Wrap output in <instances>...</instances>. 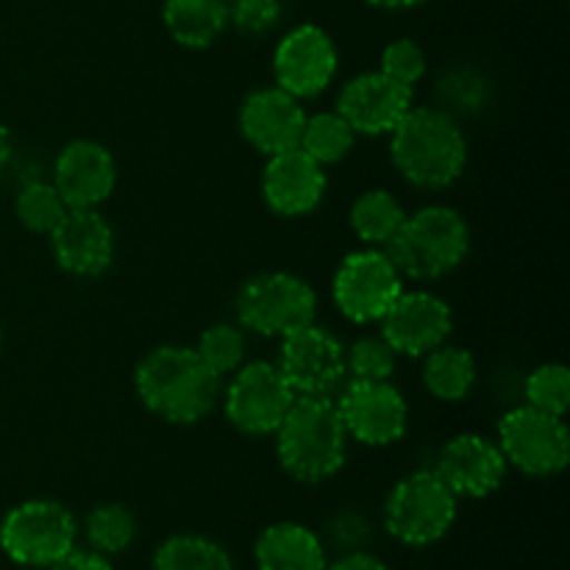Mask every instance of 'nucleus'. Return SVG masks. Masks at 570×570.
<instances>
[{"label": "nucleus", "mask_w": 570, "mask_h": 570, "mask_svg": "<svg viewBox=\"0 0 570 570\" xmlns=\"http://www.w3.org/2000/svg\"><path fill=\"white\" fill-rule=\"evenodd\" d=\"M134 384L145 410L176 426L204 421L220 395V376L184 345H161L150 351L137 365Z\"/></svg>", "instance_id": "nucleus-1"}, {"label": "nucleus", "mask_w": 570, "mask_h": 570, "mask_svg": "<svg viewBox=\"0 0 570 570\" xmlns=\"http://www.w3.org/2000/svg\"><path fill=\"white\" fill-rule=\"evenodd\" d=\"M273 434L278 462L298 482L317 484L343 471L348 434L328 395H298Z\"/></svg>", "instance_id": "nucleus-2"}, {"label": "nucleus", "mask_w": 570, "mask_h": 570, "mask_svg": "<svg viewBox=\"0 0 570 570\" xmlns=\"http://www.w3.org/2000/svg\"><path fill=\"white\" fill-rule=\"evenodd\" d=\"M390 156L401 176L421 189H445L462 176L468 142L460 122L440 109L412 106L393 128Z\"/></svg>", "instance_id": "nucleus-3"}, {"label": "nucleus", "mask_w": 570, "mask_h": 570, "mask_svg": "<svg viewBox=\"0 0 570 570\" xmlns=\"http://www.w3.org/2000/svg\"><path fill=\"white\" fill-rule=\"evenodd\" d=\"M401 276L440 278L456 271L471 250V232L465 217L451 206H423L406 215L399 232L382 245Z\"/></svg>", "instance_id": "nucleus-4"}, {"label": "nucleus", "mask_w": 570, "mask_h": 570, "mask_svg": "<svg viewBox=\"0 0 570 570\" xmlns=\"http://www.w3.org/2000/svg\"><path fill=\"white\" fill-rule=\"evenodd\" d=\"M78 523L65 504L31 499L0 521V549L14 566L53 568L76 549Z\"/></svg>", "instance_id": "nucleus-5"}, {"label": "nucleus", "mask_w": 570, "mask_h": 570, "mask_svg": "<svg viewBox=\"0 0 570 570\" xmlns=\"http://www.w3.org/2000/svg\"><path fill=\"white\" fill-rule=\"evenodd\" d=\"M456 521V495L438 471H415L401 479L384 501V529L399 543L423 549L451 532Z\"/></svg>", "instance_id": "nucleus-6"}, {"label": "nucleus", "mask_w": 570, "mask_h": 570, "mask_svg": "<svg viewBox=\"0 0 570 570\" xmlns=\"http://www.w3.org/2000/svg\"><path fill=\"white\" fill-rule=\"evenodd\" d=\"M315 289L295 273H262L237 295L239 326L262 337H287L315 323Z\"/></svg>", "instance_id": "nucleus-7"}, {"label": "nucleus", "mask_w": 570, "mask_h": 570, "mask_svg": "<svg viewBox=\"0 0 570 570\" xmlns=\"http://www.w3.org/2000/svg\"><path fill=\"white\" fill-rule=\"evenodd\" d=\"M499 449L507 465L518 468L527 476L549 479L568 468L570 432L562 417L527 404L501 417Z\"/></svg>", "instance_id": "nucleus-8"}, {"label": "nucleus", "mask_w": 570, "mask_h": 570, "mask_svg": "<svg viewBox=\"0 0 570 570\" xmlns=\"http://www.w3.org/2000/svg\"><path fill=\"white\" fill-rule=\"evenodd\" d=\"M401 278L384 250H356L334 273V304L351 323H376L404 293Z\"/></svg>", "instance_id": "nucleus-9"}, {"label": "nucleus", "mask_w": 570, "mask_h": 570, "mask_svg": "<svg viewBox=\"0 0 570 570\" xmlns=\"http://www.w3.org/2000/svg\"><path fill=\"white\" fill-rule=\"evenodd\" d=\"M298 399L284 373L273 362H250L237 367L226 390V417L237 432L265 438L282 426L284 415Z\"/></svg>", "instance_id": "nucleus-10"}, {"label": "nucleus", "mask_w": 570, "mask_h": 570, "mask_svg": "<svg viewBox=\"0 0 570 570\" xmlns=\"http://www.w3.org/2000/svg\"><path fill=\"white\" fill-rule=\"evenodd\" d=\"M334 404L343 417L345 434L360 440L362 445L382 449V445L399 443L406 434L410 410H406L404 395L390 382L351 379V384Z\"/></svg>", "instance_id": "nucleus-11"}, {"label": "nucleus", "mask_w": 570, "mask_h": 570, "mask_svg": "<svg viewBox=\"0 0 570 570\" xmlns=\"http://www.w3.org/2000/svg\"><path fill=\"white\" fill-rule=\"evenodd\" d=\"M278 371L295 395H332L345 379V348L332 332L309 323L282 337Z\"/></svg>", "instance_id": "nucleus-12"}, {"label": "nucleus", "mask_w": 570, "mask_h": 570, "mask_svg": "<svg viewBox=\"0 0 570 570\" xmlns=\"http://www.w3.org/2000/svg\"><path fill=\"white\" fill-rule=\"evenodd\" d=\"M337 72V48L317 26H298L278 42L273 56L276 83L293 98H315Z\"/></svg>", "instance_id": "nucleus-13"}, {"label": "nucleus", "mask_w": 570, "mask_h": 570, "mask_svg": "<svg viewBox=\"0 0 570 570\" xmlns=\"http://www.w3.org/2000/svg\"><path fill=\"white\" fill-rule=\"evenodd\" d=\"M412 109V87L379 72H362L351 78L337 98V115L354 128V134L382 137L390 134Z\"/></svg>", "instance_id": "nucleus-14"}, {"label": "nucleus", "mask_w": 570, "mask_h": 570, "mask_svg": "<svg viewBox=\"0 0 570 570\" xmlns=\"http://www.w3.org/2000/svg\"><path fill=\"white\" fill-rule=\"evenodd\" d=\"M382 337L395 354L423 356L449 340L454 317L449 304L432 293H401L382 321Z\"/></svg>", "instance_id": "nucleus-15"}, {"label": "nucleus", "mask_w": 570, "mask_h": 570, "mask_svg": "<svg viewBox=\"0 0 570 570\" xmlns=\"http://www.w3.org/2000/svg\"><path fill=\"white\" fill-rule=\"evenodd\" d=\"M48 237L56 262L70 276H104L115 262V232L98 209H67Z\"/></svg>", "instance_id": "nucleus-16"}, {"label": "nucleus", "mask_w": 570, "mask_h": 570, "mask_svg": "<svg viewBox=\"0 0 570 570\" xmlns=\"http://www.w3.org/2000/svg\"><path fill=\"white\" fill-rule=\"evenodd\" d=\"M117 184V165L109 148L92 139H72L65 145L53 167V187L67 209H98L111 198Z\"/></svg>", "instance_id": "nucleus-17"}, {"label": "nucleus", "mask_w": 570, "mask_h": 570, "mask_svg": "<svg viewBox=\"0 0 570 570\" xmlns=\"http://www.w3.org/2000/svg\"><path fill=\"white\" fill-rule=\"evenodd\" d=\"M306 111L289 92L282 87L256 89L245 98L239 109V128L243 137L254 145L259 154L276 156L301 145Z\"/></svg>", "instance_id": "nucleus-18"}, {"label": "nucleus", "mask_w": 570, "mask_h": 570, "mask_svg": "<svg viewBox=\"0 0 570 570\" xmlns=\"http://www.w3.org/2000/svg\"><path fill=\"white\" fill-rule=\"evenodd\" d=\"M434 471L456 499H484L504 484L507 460L490 440L479 434H460L443 445Z\"/></svg>", "instance_id": "nucleus-19"}, {"label": "nucleus", "mask_w": 570, "mask_h": 570, "mask_svg": "<svg viewBox=\"0 0 570 570\" xmlns=\"http://www.w3.org/2000/svg\"><path fill=\"white\" fill-rule=\"evenodd\" d=\"M262 195L276 215L304 217L321 206L326 195V173L301 148L267 156Z\"/></svg>", "instance_id": "nucleus-20"}, {"label": "nucleus", "mask_w": 570, "mask_h": 570, "mask_svg": "<svg viewBox=\"0 0 570 570\" xmlns=\"http://www.w3.org/2000/svg\"><path fill=\"white\" fill-rule=\"evenodd\" d=\"M254 557L259 570H326L323 540L293 521L267 527L256 540Z\"/></svg>", "instance_id": "nucleus-21"}, {"label": "nucleus", "mask_w": 570, "mask_h": 570, "mask_svg": "<svg viewBox=\"0 0 570 570\" xmlns=\"http://www.w3.org/2000/svg\"><path fill=\"white\" fill-rule=\"evenodd\" d=\"M167 33L184 48H209L228 26L223 0H165L161 9Z\"/></svg>", "instance_id": "nucleus-22"}, {"label": "nucleus", "mask_w": 570, "mask_h": 570, "mask_svg": "<svg viewBox=\"0 0 570 570\" xmlns=\"http://www.w3.org/2000/svg\"><path fill=\"white\" fill-rule=\"evenodd\" d=\"M423 384L440 401L468 399L476 384V360L471 356V351L456 348V345H438L434 351H429Z\"/></svg>", "instance_id": "nucleus-23"}, {"label": "nucleus", "mask_w": 570, "mask_h": 570, "mask_svg": "<svg viewBox=\"0 0 570 570\" xmlns=\"http://www.w3.org/2000/svg\"><path fill=\"white\" fill-rule=\"evenodd\" d=\"M154 570H234L232 557L204 534H173L156 549Z\"/></svg>", "instance_id": "nucleus-24"}, {"label": "nucleus", "mask_w": 570, "mask_h": 570, "mask_svg": "<svg viewBox=\"0 0 570 570\" xmlns=\"http://www.w3.org/2000/svg\"><path fill=\"white\" fill-rule=\"evenodd\" d=\"M406 212L387 189L362 193L351 206V228L367 245H384L404 223Z\"/></svg>", "instance_id": "nucleus-25"}, {"label": "nucleus", "mask_w": 570, "mask_h": 570, "mask_svg": "<svg viewBox=\"0 0 570 570\" xmlns=\"http://www.w3.org/2000/svg\"><path fill=\"white\" fill-rule=\"evenodd\" d=\"M354 139V128L337 111H321V115L306 117L298 148L306 156H312L317 165H337L351 154Z\"/></svg>", "instance_id": "nucleus-26"}, {"label": "nucleus", "mask_w": 570, "mask_h": 570, "mask_svg": "<svg viewBox=\"0 0 570 570\" xmlns=\"http://www.w3.org/2000/svg\"><path fill=\"white\" fill-rule=\"evenodd\" d=\"M89 546L98 554H120L137 538V521L122 504H98L83 521Z\"/></svg>", "instance_id": "nucleus-27"}, {"label": "nucleus", "mask_w": 570, "mask_h": 570, "mask_svg": "<svg viewBox=\"0 0 570 570\" xmlns=\"http://www.w3.org/2000/svg\"><path fill=\"white\" fill-rule=\"evenodd\" d=\"M14 215L28 232L50 234L67 215V204L53 187V181H31L17 193Z\"/></svg>", "instance_id": "nucleus-28"}, {"label": "nucleus", "mask_w": 570, "mask_h": 570, "mask_svg": "<svg viewBox=\"0 0 570 570\" xmlns=\"http://www.w3.org/2000/svg\"><path fill=\"white\" fill-rule=\"evenodd\" d=\"M195 354L200 356V362H204L215 376L223 379L226 373H234L237 367H243L245 337L237 326H232V323H217V326H209L200 334Z\"/></svg>", "instance_id": "nucleus-29"}, {"label": "nucleus", "mask_w": 570, "mask_h": 570, "mask_svg": "<svg viewBox=\"0 0 570 570\" xmlns=\"http://www.w3.org/2000/svg\"><path fill=\"white\" fill-rule=\"evenodd\" d=\"M527 404L549 415L566 417L570 406V373L560 362H549L529 373L527 379Z\"/></svg>", "instance_id": "nucleus-30"}, {"label": "nucleus", "mask_w": 570, "mask_h": 570, "mask_svg": "<svg viewBox=\"0 0 570 570\" xmlns=\"http://www.w3.org/2000/svg\"><path fill=\"white\" fill-rule=\"evenodd\" d=\"M399 354L384 337H362L345 354V373L360 382H390Z\"/></svg>", "instance_id": "nucleus-31"}, {"label": "nucleus", "mask_w": 570, "mask_h": 570, "mask_svg": "<svg viewBox=\"0 0 570 570\" xmlns=\"http://www.w3.org/2000/svg\"><path fill=\"white\" fill-rule=\"evenodd\" d=\"M382 72L404 87H415L426 76V56L412 39H395L384 48Z\"/></svg>", "instance_id": "nucleus-32"}, {"label": "nucleus", "mask_w": 570, "mask_h": 570, "mask_svg": "<svg viewBox=\"0 0 570 570\" xmlns=\"http://www.w3.org/2000/svg\"><path fill=\"white\" fill-rule=\"evenodd\" d=\"M228 26L243 33H265L282 17V0H223Z\"/></svg>", "instance_id": "nucleus-33"}, {"label": "nucleus", "mask_w": 570, "mask_h": 570, "mask_svg": "<svg viewBox=\"0 0 570 570\" xmlns=\"http://www.w3.org/2000/svg\"><path fill=\"white\" fill-rule=\"evenodd\" d=\"M328 532H332V538L337 540L340 546H348V549H354V551H356V546L365 543V538H367L365 521H362L360 515H354V512H345V515L334 518V523Z\"/></svg>", "instance_id": "nucleus-34"}, {"label": "nucleus", "mask_w": 570, "mask_h": 570, "mask_svg": "<svg viewBox=\"0 0 570 570\" xmlns=\"http://www.w3.org/2000/svg\"><path fill=\"white\" fill-rule=\"evenodd\" d=\"M48 570H115V568H111V562L106 560L104 554H98V551L72 549L65 560H59Z\"/></svg>", "instance_id": "nucleus-35"}, {"label": "nucleus", "mask_w": 570, "mask_h": 570, "mask_svg": "<svg viewBox=\"0 0 570 570\" xmlns=\"http://www.w3.org/2000/svg\"><path fill=\"white\" fill-rule=\"evenodd\" d=\"M328 570H390L379 557L367 554V551H348V554L340 557L337 562H332Z\"/></svg>", "instance_id": "nucleus-36"}, {"label": "nucleus", "mask_w": 570, "mask_h": 570, "mask_svg": "<svg viewBox=\"0 0 570 570\" xmlns=\"http://www.w3.org/2000/svg\"><path fill=\"white\" fill-rule=\"evenodd\" d=\"M11 154H14V142H11V134L9 128L0 122V173L6 170V165L11 161Z\"/></svg>", "instance_id": "nucleus-37"}, {"label": "nucleus", "mask_w": 570, "mask_h": 570, "mask_svg": "<svg viewBox=\"0 0 570 570\" xmlns=\"http://www.w3.org/2000/svg\"><path fill=\"white\" fill-rule=\"evenodd\" d=\"M367 3L379 6V9H415V6L426 3V0H367Z\"/></svg>", "instance_id": "nucleus-38"}, {"label": "nucleus", "mask_w": 570, "mask_h": 570, "mask_svg": "<svg viewBox=\"0 0 570 570\" xmlns=\"http://www.w3.org/2000/svg\"><path fill=\"white\" fill-rule=\"evenodd\" d=\"M0 345H3V328H0Z\"/></svg>", "instance_id": "nucleus-39"}]
</instances>
